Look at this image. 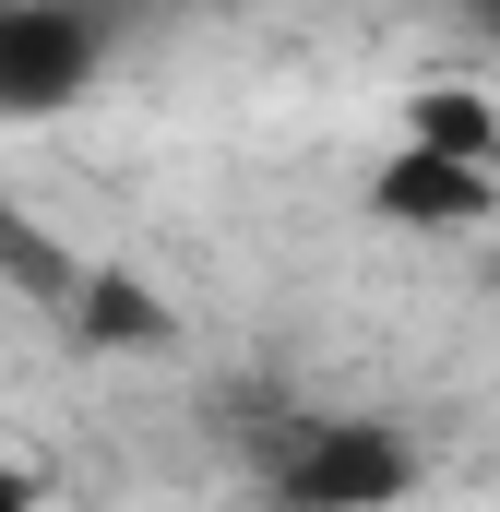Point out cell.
<instances>
[{
	"mask_svg": "<svg viewBox=\"0 0 500 512\" xmlns=\"http://www.w3.org/2000/svg\"><path fill=\"white\" fill-rule=\"evenodd\" d=\"M108 24L96 12H48V0H0V120H48L96 84Z\"/></svg>",
	"mask_w": 500,
	"mask_h": 512,
	"instance_id": "2",
	"label": "cell"
},
{
	"mask_svg": "<svg viewBox=\"0 0 500 512\" xmlns=\"http://www.w3.org/2000/svg\"><path fill=\"white\" fill-rule=\"evenodd\" d=\"M0 512H48V501H36V477H24L12 453H0Z\"/></svg>",
	"mask_w": 500,
	"mask_h": 512,
	"instance_id": "5",
	"label": "cell"
},
{
	"mask_svg": "<svg viewBox=\"0 0 500 512\" xmlns=\"http://www.w3.org/2000/svg\"><path fill=\"white\" fill-rule=\"evenodd\" d=\"M370 215H381V227H429V239L489 227V215H500V167L429 155V143H393V155L370 167Z\"/></svg>",
	"mask_w": 500,
	"mask_h": 512,
	"instance_id": "3",
	"label": "cell"
},
{
	"mask_svg": "<svg viewBox=\"0 0 500 512\" xmlns=\"http://www.w3.org/2000/svg\"><path fill=\"white\" fill-rule=\"evenodd\" d=\"M405 489H417V441L381 429V417H322L274 465V501L286 512H393Z\"/></svg>",
	"mask_w": 500,
	"mask_h": 512,
	"instance_id": "1",
	"label": "cell"
},
{
	"mask_svg": "<svg viewBox=\"0 0 500 512\" xmlns=\"http://www.w3.org/2000/svg\"><path fill=\"white\" fill-rule=\"evenodd\" d=\"M405 143L465 155V167H500V108L477 84H429V96H405Z\"/></svg>",
	"mask_w": 500,
	"mask_h": 512,
	"instance_id": "4",
	"label": "cell"
}]
</instances>
